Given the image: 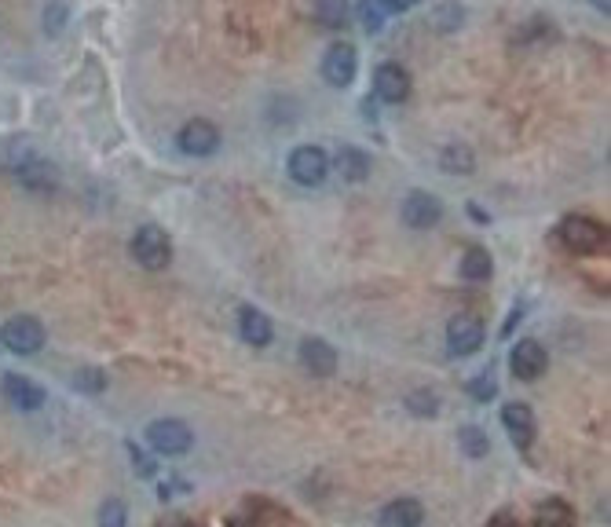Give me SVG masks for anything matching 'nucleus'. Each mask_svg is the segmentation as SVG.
I'll return each mask as SVG.
<instances>
[{"mask_svg": "<svg viewBox=\"0 0 611 527\" xmlns=\"http://www.w3.org/2000/svg\"><path fill=\"white\" fill-rule=\"evenodd\" d=\"M4 165L8 173L26 187V191H37V194H52L59 187V169H55L48 158L33 151L30 143H8L4 147Z\"/></svg>", "mask_w": 611, "mask_h": 527, "instance_id": "nucleus-1", "label": "nucleus"}, {"mask_svg": "<svg viewBox=\"0 0 611 527\" xmlns=\"http://www.w3.org/2000/svg\"><path fill=\"white\" fill-rule=\"evenodd\" d=\"M143 440L151 447L154 454H165V458H176V454H187L191 451V429L176 418H161V421H151L147 432H143Z\"/></svg>", "mask_w": 611, "mask_h": 527, "instance_id": "nucleus-2", "label": "nucleus"}, {"mask_svg": "<svg viewBox=\"0 0 611 527\" xmlns=\"http://www.w3.org/2000/svg\"><path fill=\"white\" fill-rule=\"evenodd\" d=\"M557 235L571 253H601L608 246V231L597 220H590V216H568Z\"/></svg>", "mask_w": 611, "mask_h": 527, "instance_id": "nucleus-3", "label": "nucleus"}, {"mask_svg": "<svg viewBox=\"0 0 611 527\" xmlns=\"http://www.w3.org/2000/svg\"><path fill=\"white\" fill-rule=\"evenodd\" d=\"M132 257H136V264H143L147 271H161L172 260L169 235H165L161 227H154V224L140 227V231L132 235Z\"/></svg>", "mask_w": 611, "mask_h": 527, "instance_id": "nucleus-4", "label": "nucleus"}, {"mask_svg": "<svg viewBox=\"0 0 611 527\" xmlns=\"http://www.w3.org/2000/svg\"><path fill=\"white\" fill-rule=\"evenodd\" d=\"M0 345L15 355H33L41 352L44 345V326L33 319V315H15L0 326Z\"/></svg>", "mask_w": 611, "mask_h": 527, "instance_id": "nucleus-5", "label": "nucleus"}, {"mask_svg": "<svg viewBox=\"0 0 611 527\" xmlns=\"http://www.w3.org/2000/svg\"><path fill=\"white\" fill-rule=\"evenodd\" d=\"M176 147H180L183 154H191V158H209V154L220 147V132H216L213 121L194 118V121H187V125L180 129V136H176Z\"/></svg>", "mask_w": 611, "mask_h": 527, "instance_id": "nucleus-6", "label": "nucleus"}, {"mask_svg": "<svg viewBox=\"0 0 611 527\" xmlns=\"http://www.w3.org/2000/svg\"><path fill=\"white\" fill-rule=\"evenodd\" d=\"M326 173H330V158L319 147H297L290 154V176L301 187H319L326 180Z\"/></svg>", "mask_w": 611, "mask_h": 527, "instance_id": "nucleus-7", "label": "nucleus"}, {"mask_svg": "<svg viewBox=\"0 0 611 527\" xmlns=\"http://www.w3.org/2000/svg\"><path fill=\"white\" fill-rule=\"evenodd\" d=\"M355 66H359L355 48L348 41H337V44H330V52L322 59V77H326L333 88H344L355 81Z\"/></svg>", "mask_w": 611, "mask_h": 527, "instance_id": "nucleus-8", "label": "nucleus"}, {"mask_svg": "<svg viewBox=\"0 0 611 527\" xmlns=\"http://www.w3.org/2000/svg\"><path fill=\"white\" fill-rule=\"evenodd\" d=\"M443 216V205L436 194L429 191H410L407 198H403V220H407V227H414V231H429V227L440 224Z\"/></svg>", "mask_w": 611, "mask_h": 527, "instance_id": "nucleus-9", "label": "nucleus"}, {"mask_svg": "<svg viewBox=\"0 0 611 527\" xmlns=\"http://www.w3.org/2000/svg\"><path fill=\"white\" fill-rule=\"evenodd\" d=\"M0 388H4V399H8L15 410H41L44 407V388L33 381V377L26 374H4V381H0Z\"/></svg>", "mask_w": 611, "mask_h": 527, "instance_id": "nucleus-10", "label": "nucleus"}, {"mask_svg": "<svg viewBox=\"0 0 611 527\" xmlns=\"http://www.w3.org/2000/svg\"><path fill=\"white\" fill-rule=\"evenodd\" d=\"M509 366H513V374L520 381H538V377L546 374V348L538 345V341H516L513 355H509Z\"/></svg>", "mask_w": 611, "mask_h": 527, "instance_id": "nucleus-11", "label": "nucleus"}, {"mask_svg": "<svg viewBox=\"0 0 611 527\" xmlns=\"http://www.w3.org/2000/svg\"><path fill=\"white\" fill-rule=\"evenodd\" d=\"M480 345H483V323L476 315H458V319H451V326H447V348L454 355H472Z\"/></svg>", "mask_w": 611, "mask_h": 527, "instance_id": "nucleus-12", "label": "nucleus"}, {"mask_svg": "<svg viewBox=\"0 0 611 527\" xmlns=\"http://www.w3.org/2000/svg\"><path fill=\"white\" fill-rule=\"evenodd\" d=\"M502 425H505V432H509V440H513L520 451H527V447L535 443V414H531L527 403H505Z\"/></svg>", "mask_w": 611, "mask_h": 527, "instance_id": "nucleus-13", "label": "nucleus"}, {"mask_svg": "<svg viewBox=\"0 0 611 527\" xmlns=\"http://www.w3.org/2000/svg\"><path fill=\"white\" fill-rule=\"evenodd\" d=\"M374 92H377V99H385V103H403V99L410 96V74L399 63L377 66Z\"/></svg>", "mask_w": 611, "mask_h": 527, "instance_id": "nucleus-14", "label": "nucleus"}, {"mask_svg": "<svg viewBox=\"0 0 611 527\" xmlns=\"http://www.w3.org/2000/svg\"><path fill=\"white\" fill-rule=\"evenodd\" d=\"M301 366L311 377H330L337 370V352L322 337H308V341H301Z\"/></svg>", "mask_w": 611, "mask_h": 527, "instance_id": "nucleus-15", "label": "nucleus"}, {"mask_svg": "<svg viewBox=\"0 0 611 527\" xmlns=\"http://www.w3.org/2000/svg\"><path fill=\"white\" fill-rule=\"evenodd\" d=\"M238 334H242L246 345L264 348V345H271L275 326H271V319L260 312V308H242V312H238Z\"/></svg>", "mask_w": 611, "mask_h": 527, "instance_id": "nucleus-16", "label": "nucleus"}, {"mask_svg": "<svg viewBox=\"0 0 611 527\" xmlns=\"http://www.w3.org/2000/svg\"><path fill=\"white\" fill-rule=\"evenodd\" d=\"M425 524V506L418 498H396L381 509V527H421Z\"/></svg>", "mask_w": 611, "mask_h": 527, "instance_id": "nucleus-17", "label": "nucleus"}, {"mask_svg": "<svg viewBox=\"0 0 611 527\" xmlns=\"http://www.w3.org/2000/svg\"><path fill=\"white\" fill-rule=\"evenodd\" d=\"M337 173H341V180L348 183H363L366 176H370V158H366L359 147H341L337 151Z\"/></svg>", "mask_w": 611, "mask_h": 527, "instance_id": "nucleus-18", "label": "nucleus"}, {"mask_svg": "<svg viewBox=\"0 0 611 527\" xmlns=\"http://www.w3.org/2000/svg\"><path fill=\"white\" fill-rule=\"evenodd\" d=\"M315 22H319L322 30H341L344 22H348V4L344 0H315Z\"/></svg>", "mask_w": 611, "mask_h": 527, "instance_id": "nucleus-19", "label": "nucleus"}, {"mask_svg": "<svg viewBox=\"0 0 611 527\" xmlns=\"http://www.w3.org/2000/svg\"><path fill=\"white\" fill-rule=\"evenodd\" d=\"M535 527H575V513H571L568 502H560V498H549L546 506L538 509Z\"/></svg>", "mask_w": 611, "mask_h": 527, "instance_id": "nucleus-20", "label": "nucleus"}, {"mask_svg": "<svg viewBox=\"0 0 611 527\" xmlns=\"http://www.w3.org/2000/svg\"><path fill=\"white\" fill-rule=\"evenodd\" d=\"M461 275L469 282H483L491 275V253L483 246H472L465 249V257H461Z\"/></svg>", "mask_w": 611, "mask_h": 527, "instance_id": "nucleus-21", "label": "nucleus"}, {"mask_svg": "<svg viewBox=\"0 0 611 527\" xmlns=\"http://www.w3.org/2000/svg\"><path fill=\"white\" fill-rule=\"evenodd\" d=\"M407 410L410 414H418V418H436V410H440V396L429 392V388H418V392H410L407 396Z\"/></svg>", "mask_w": 611, "mask_h": 527, "instance_id": "nucleus-22", "label": "nucleus"}, {"mask_svg": "<svg viewBox=\"0 0 611 527\" xmlns=\"http://www.w3.org/2000/svg\"><path fill=\"white\" fill-rule=\"evenodd\" d=\"M458 443H461V451L469 454V458H483L487 454V432L483 429H476V425H465V429L458 432Z\"/></svg>", "mask_w": 611, "mask_h": 527, "instance_id": "nucleus-23", "label": "nucleus"}, {"mask_svg": "<svg viewBox=\"0 0 611 527\" xmlns=\"http://www.w3.org/2000/svg\"><path fill=\"white\" fill-rule=\"evenodd\" d=\"M99 527H129L125 502H118V498H107V502H103V509H99Z\"/></svg>", "mask_w": 611, "mask_h": 527, "instance_id": "nucleus-24", "label": "nucleus"}, {"mask_svg": "<svg viewBox=\"0 0 611 527\" xmlns=\"http://www.w3.org/2000/svg\"><path fill=\"white\" fill-rule=\"evenodd\" d=\"M443 169H447V173H472L469 147H447V151H443Z\"/></svg>", "mask_w": 611, "mask_h": 527, "instance_id": "nucleus-25", "label": "nucleus"}, {"mask_svg": "<svg viewBox=\"0 0 611 527\" xmlns=\"http://www.w3.org/2000/svg\"><path fill=\"white\" fill-rule=\"evenodd\" d=\"M359 22H363L370 33H381V26H385V8H381L377 0H363V4H359Z\"/></svg>", "mask_w": 611, "mask_h": 527, "instance_id": "nucleus-26", "label": "nucleus"}, {"mask_svg": "<svg viewBox=\"0 0 611 527\" xmlns=\"http://www.w3.org/2000/svg\"><path fill=\"white\" fill-rule=\"evenodd\" d=\"M103 385H107L103 370H77L74 374V388H81V392H103Z\"/></svg>", "mask_w": 611, "mask_h": 527, "instance_id": "nucleus-27", "label": "nucleus"}, {"mask_svg": "<svg viewBox=\"0 0 611 527\" xmlns=\"http://www.w3.org/2000/svg\"><path fill=\"white\" fill-rule=\"evenodd\" d=\"M469 392H472V399H476V403H487V399H494L498 385H494V377H491V374H480V377H472Z\"/></svg>", "mask_w": 611, "mask_h": 527, "instance_id": "nucleus-28", "label": "nucleus"}, {"mask_svg": "<svg viewBox=\"0 0 611 527\" xmlns=\"http://www.w3.org/2000/svg\"><path fill=\"white\" fill-rule=\"evenodd\" d=\"M432 19H436V26H440V30H458V22H461V8H458V4H443V8L436 11Z\"/></svg>", "mask_w": 611, "mask_h": 527, "instance_id": "nucleus-29", "label": "nucleus"}, {"mask_svg": "<svg viewBox=\"0 0 611 527\" xmlns=\"http://www.w3.org/2000/svg\"><path fill=\"white\" fill-rule=\"evenodd\" d=\"M129 454H132V462L140 465V476H151V473H154V462H151V458H147L143 451H136V443L129 447Z\"/></svg>", "mask_w": 611, "mask_h": 527, "instance_id": "nucleus-30", "label": "nucleus"}, {"mask_svg": "<svg viewBox=\"0 0 611 527\" xmlns=\"http://www.w3.org/2000/svg\"><path fill=\"white\" fill-rule=\"evenodd\" d=\"M487 527H520V520H516L513 513H505V509H502V513H494Z\"/></svg>", "mask_w": 611, "mask_h": 527, "instance_id": "nucleus-31", "label": "nucleus"}, {"mask_svg": "<svg viewBox=\"0 0 611 527\" xmlns=\"http://www.w3.org/2000/svg\"><path fill=\"white\" fill-rule=\"evenodd\" d=\"M377 4H381V8H392V11H403V8H410L414 0H377Z\"/></svg>", "mask_w": 611, "mask_h": 527, "instance_id": "nucleus-32", "label": "nucleus"}, {"mask_svg": "<svg viewBox=\"0 0 611 527\" xmlns=\"http://www.w3.org/2000/svg\"><path fill=\"white\" fill-rule=\"evenodd\" d=\"M593 8H597V11H604V15H608V8H611V4H608V0H593Z\"/></svg>", "mask_w": 611, "mask_h": 527, "instance_id": "nucleus-33", "label": "nucleus"}, {"mask_svg": "<svg viewBox=\"0 0 611 527\" xmlns=\"http://www.w3.org/2000/svg\"><path fill=\"white\" fill-rule=\"evenodd\" d=\"M161 527H194V524H187V520H169V524H161Z\"/></svg>", "mask_w": 611, "mask_h": 527, "instance_id": "nucleus-34", "label": "nucleus"}]
</instances>
